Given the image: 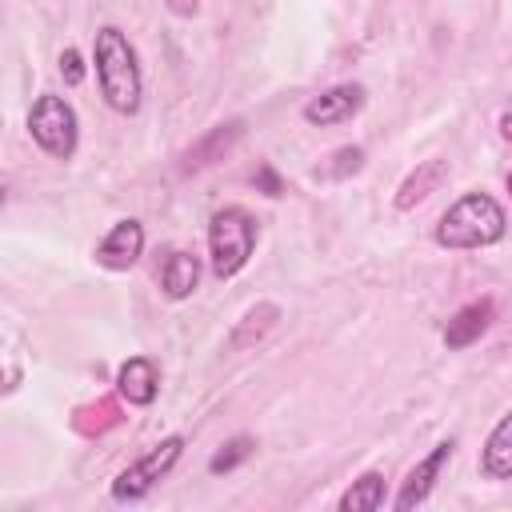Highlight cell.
Returning a JSON list of instances; mask_svg holds the SVG:
<instances>
[{"instance_id": "cell-1", "label": "cell", "mask_w": 512, "mask_h": 512, "mask_svg": "<svg viewBox=\"0 0 512 512\" xmlns=\"http://www.w3.org/2000/svg\"><path fill=\"white\" fill-rule=\"evenodd\" d=\"M92 64H96V84H100L104 104H108L112 112H120V116L140 112L144 76H140V64H136V48L128 44V36H124L116 24L96 28Z\"/></svg>"}, {"instance_id": "cell-2", "label": "cell", "mask_w": 512, "mask_h": 512, "mask_svg": "<svg viewBox=\"0 0 512 512\" xmlns=\"http://www.w3.org/2000/svg\"><path fill=\"white\" fill-rule=\"evenodd\" d=\"M508 232V212L496 196L488 192H464L460 200L448 204V212L436 220L432 240L448 252H472V248H492Z\"/></svg>"}, {"instance_id": "cell-3", "label": "cell", "mask_w": 512, "mask_h": 512, "mask_svg": "<svg viewBox=\"0 0 512 512\" xmlns=\"http://www.w3.org/2000/svg\"><path fill=\"white\" fill-rule=\"evenodd\" d=\"M260 240V224L248 208L228 204L216 208L208 220V260H212V276L216 280H232L256 252Z\"/></svg>"}, {"instance_id": "cell-4", "label": "cell", "mask_w": 512, "mask_h": 512, "mask_svg": "<svg viewBox=\"0 0 512 512\" xmlns=\"http://www.w3.org/2000/svg\"><path fill=\"white\" fill-rule=\"evenodd\" d=\"M28 136L36 140L40 152H48L52 160H72L76 156V144H80V120H76V108L56 96V92H44L32 100L28 108Z\"/></svg>"}, {"instance_id": "cell-5", "label": "cell", "mask_w": 512, "mask_h": 512, "mask_svg": "<svg viewBox=\"0 0 512 512\" xmlns=\"http://www.w3.org/2000/svg\"><path fill=\"white\" fill-rule=\"evenodd\" d=\"M180 452H184V436H180V432H172V436H164L160 444H152L140 460H132L124 472H116V480H112V500H116V504H136V500H144V496L172 472V464L180 460Z\"/></svg>"}, {"instance_id": "cell-6", "label": "cell", "mask_w": 512, "mask_h": 512, "mask_svg": "<svg viewBox=\"0 0 512 512\" xmlns=\"http://www.w3.org/2000/svg\"><path fill=\"white\" fill-rule=\"evenodd\" d=\"M452 452H456V440H440L424 460H416V464L408 468V476L400 480V492H396L392 508H396V512H412V508H420V504L432 496V488H436L444 464L452 460Z\"/></svg>"}, {"instance_id": "cell-7", "label": "cell", "mask_w": 512, "mask_h": 512, "mask_svg": "<svg viewBox=\"0 0 512 512\" xmlns=\"http://www.w3.org/2000/svg\"><path fill=\"white\" fill-rule=\"evenodd\" d=\"M240 136H244V120L212 124L204 136H196V140L180 152V172L188 176V172H204V168H212L216 160H224V156L240 144Z\"/></svg>"}, {"instance_id": "cell-8", "label": "cell", "mask_w": 512, "mask_h": 512, "mask_svg": "<svg viewBox=\"0 0 512 512\" xmlns=\"http://www.w3.org/2000/svg\"><path fill=\"white\" fill-rule=\"evenodd\" d=\"M360 108H364V84L344 80V84H332L328 92L312 96V100L304 104V120H308L312 128H328V124L352 120Z\"/></svg>"}, {"instance_id": "cell-9", "label": "cell", "mask_w": 512, "mask_h": 512, "mask_svg": "<svg viewBox=\"0 0 512 512\" xmlns=\"http://www.w3.org/2000/svg\"><path fill=\"white\" fill-rule=\"evenodd\" d=\"M96 264L108 268V272H128L140 256H144V224L140 220H116L108 228V236L96 244Z\"/></svg>"}, {"instance_id": "cell-10", "label": "cell", "mask_w": 512, "mask_h": 512, "mask_svg": "<svg viewBox=\"0 0 512 512\" xmlns=\"http://www.w3.org/2000/svg\"><path fill=\"white\" fill-rule=\"evenodd\" d=\"M492 320H496V304H492L488 296L460 304V308L448 316V324H444V348H448V352H460V348L476 344V340L492 328Z\"/></svg>"}, {"instance_id": "cell-11", "label": "cell", "mask_w": 512, "mask_h": 512, "mask_svg": "<svg viewBox=\"0 0 512 512\" xmlns=\"http://www.w3.org/2000/svg\"><path fill=\"white\" fill-rule=\"evenodd\" d=\"M116 392L120 400H128L132 408H148L160 392V368L152 356H128L116 368Z\"/></svg>"}, {"instance_id": "cell-12", "label": "cell", "mask_w": 512, "mask_h": 512, "mask_svg": "<svg viewBox=\"0 0 512 512\" xmlns=\"http://www.w3.org/2000/svg\"><path fill=\"white\" fill-rule=\"evenodd\" d=\"M156 284L168 300H188L200 284V256L188 252V248H172L164 252L160 268H156Z\"/></svg>"}, {"instance_id": "cell-13", "label": "cell", "mask_w": 512, "mask_h": 512, "mask_svg": "<svg viewBox=\"0 0 512 512\" xmlns=\"http://www.w3.org/2000/svg\"><path fill=\"white\" fill-rule=\"evenodd\" d=\"M280 320V304L276 300H256L252 308H244V316L232 324L228 332V352H244V348H256Z\"/></svg>"}, {"instance_id": "cell-14", "label": "cell", "mask_w": 512, "mask_h": 512, "mask_svg": "<svg viewBox=\"0 0 512 512\" xmlns=\"http://www.w3.org/2000/svg\"><path fill=\"white\" fill-rule=\"evenodd\" d=\"M480 476L484 480H512V408L492 424L480 448Z\"/></svg>"}, {"instance_id": "cell-15", "label": "cell", "mask_w": 512, "mask_h": 512, "mask_svg": "<svg viewBox=\"0 0 512 512\" xmlns=\"http://www.w3.org/2000/svg\"><path fill=\"white\" fill-rule=\"evenodd\" d=\"M444 176H448V160H420V164L400 180V188H396V208H400V212H412L416 204H424V200L444 184Z\"/></svg>"}, {"instance_id": "cell-16", "label": "cell", "mask_w": 512, "mask_h": 512, "mask_svg": "<svg viewBox=\"0 0 512 512\" xmlns=\"http://www.w3.org/2000/svg\"><path fill=\"white\" fill-rule=\"evenodd\" d=\"M384 500H388V484H384V472H376V468H368L364 476H356L352 484H348V492L340 496V512H376V508H384Z\"/></svg>"}, {"instance_id": "cell-17", "label": "cell", "mask_w": 512, "mask_h": 512, "mask_svg": "<svg viewBox=\"0 0 512 512\" xmlns=\"http://www.w3.org/2000/svg\"><path fill=\"white\" fill-rule=\"evenodd\" d=\"M116 424H120V404H116L112 396H100L96 404H84V408H76V416H72V428L84 432V436H100V432H108V428H116Z\"/></svg>"}, {"instance_id": "cell-18", "label": "cell", "mask_w": 512, "mask_h": 512, "mask_svg": "<svg viewBox=\"0 0 512 512\" xmlns=\"http://www.w3.org/2000/svg\"><path fill=\"white\" fill-rule=\"evenodd\" d=\"M360 168H364V148L360 144H340L336 152H328V160L316 168V176H324V180H348Z\"/></svg>"}, {"instance_id": "cell-19", "label": "cell", "mask_w": 512, "mask_h": 512, "mask_svg": "<svg viewBox=\"0 0 512 512\" xmlns=\"http://www.w3.org/2000/svg\"><path fill=\"white\" fill-rule=\"evenodd\" d=\"M252 452H256V440H252V436H232V440H224V444L212 452L208 472H212V476H224V472L240 468V464H244Z\"/></svg>"}, {"instance_id": "cell-20", "label": "cell", "mask_w": 512, "mask_h": 512, "mask_svg": "<svg viewBox=\"0 0 512 512\" xmlns=\"http://www.w3.org/2000/svg\"><path fill=\"white\" fill-rule=\"evenodd\" d=\"M252 184H256V192H264L268 200H280V196H284V180H280V172H276L272 164H256Z\"/></svg>"}, {"instance_id": "cell-21", "label": "cell", "mask_w": 512, "mask_h": 512, "mask_svg": "<svg viewBox=\"0 0 512 512\" xmlns=\"http://www.w3.org/2000/svg\"><path fill=\"white\" fill-rule=\"evenodd\" d=\"M60 76H64L68 88L84 84V56H80L76 48H64V52H60Z\"/></svg>"}, {"instance_id": "cell-22", "label": "cell", "mask_w": 512, "mask_h": 512, "mask_svg": "<svg viewBox=\"0 0 512 512\" xmlns=\"http://www.w3.org/2000/svg\"><path fill=\"white\" fill-rule=\"evenodd\" d=\"M164 8H168L172 16H180V20H192V16L200 12V0H164Z\"/></svg>"}, {"instance_id": "cell-23", "label": "cell", "mask_w": 512, "mask_h": 512, "mask_svg": "<svg viewBox=\"0 0 512 512\" xmlns=\"http://www.w3.org/2000/svg\"><path fill=\"white\" fill-rule=\"evenodd\" d=\"M500 136L512 144V112H500Z\"/></svg>"}, {"instance_id": "cell-24", "label": "cell", "mask_w": 512, "mask_h": 512, "mask_svg": "<svg viewBox=\"0 0 512 512\" xmlns=\"http://www.w3.org/2000/svg\"><path fill=\"white\" fill-rule=\"evenodd\" d=\"M508 192H512V172H508Z\"/></svg>"}]
</instances>
